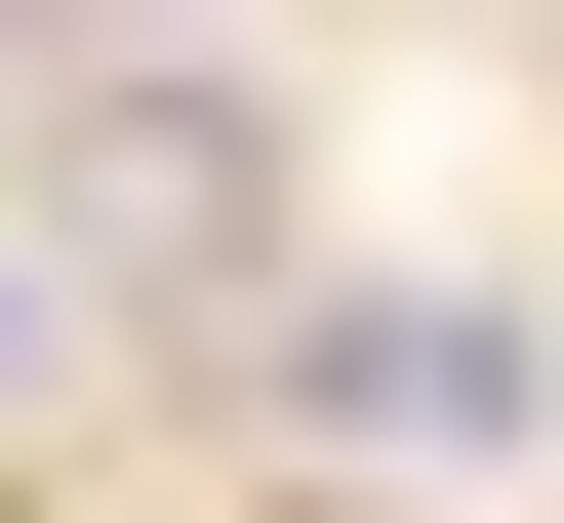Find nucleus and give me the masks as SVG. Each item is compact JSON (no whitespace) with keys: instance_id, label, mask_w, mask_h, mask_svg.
I'll return each instance as SVG.
<instances>
[{"instance_id":"1","label":"nucleus","mask_w":564,"mask_h":523,"mask_svg":"<svg viewBox=\"0 0 564 523\" xmlns=\"http://www.w3.org/2000/svg\"><path fill=\"white\" fill-rule=\"evenodd\" d=\"M282 403L403 443V483H524V443H564V323H524V282H323V323H282Z\"/></svg>"}]
</instances>
